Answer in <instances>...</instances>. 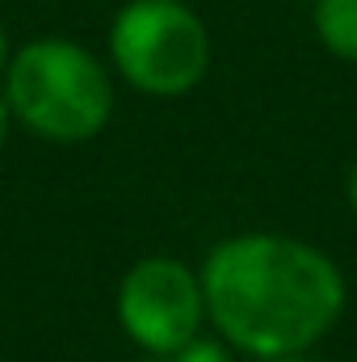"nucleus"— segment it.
<instances>
[{
	"instance_id": "f257e3e1",
	"label": "nucleus",
	"mask_w": 357,
	"mask_h": 362,
	"mask_svg": "<svg viewBox=\"0 0 357 362\" xmlns=\"http://www.w3.org/2000/svg\"><path fill=\"white\" fill-rule=\"evenodd\" d=\"M206 325L244 358L311 354L345 316L341 266L286 232H236L202 257Z\"/></svg>"
},
{
	"instance_id": "f03ea898",
	"label": "nucleus",
	"mask_w": 357,
	"mask_h": 362,
	"mask_svg": "<svg viewBox=\"0 0 357 362\" xmlns=\"http://www.w3.org/2000/svg\"><path fill=\"white\" fill-rule=\"evenodd\" d=\"M4 101L13 122L47 144H89L114 118L109 68L76 38H34L8 55Z\"/></svg>"
},
{
	"instance_id": "7ed1b4c3",
	"label": "nucleus",
	"mask_w": 357,
	"mask_h": 362,
	"mask_svg": "<svg viewBox=\"0 0 357 362\" xmlns=\"http://www.w3.org/2000/svg\"><path fill=\"white\" fill-rule=\"evenodd\" d=\"M109 64L143 97H185L206 81L210 30L185 0H126L109 21Z\"/></svg>"
},
{
	"instance_id": "20e7f679",
	"label": "nucleus",
	"mask_w": 357,
	"mask_h": 362,
	"mask_svg": "<svg viewBox=\"0 0 357 362\" xmlns=\"http://www.w3.org/2000/svg\"><path fill=\"white\" fill-rule=\"evenodd\" d=\"M114 316L131 346H139L143 354L169 358L185 341L206 333L202 274H198V266L169 257V253L139 257L118 278Z\"/></svg>"
},
{
	"instance_id": "39448f33",
	"label": "nucleus",
	"mask_w": 357,
	"mask_h": 362,
	"mask_svg": "<svg viewBox=\"0 0 357 362\" xmlns=\"http://www.w3.org/2000/svg\"><path fill=\"white\" fill-rule=\"evenodd\" d=\"M311 25L328 55L357 64V0H315Z\"/></svg>"
},
{
	"instance_id": "423d86ee",
	"label": "nucleus",
	"mask_w": 357,
	"mask_h": 362,
	"mask_svg": "<svg viewBox=\"0 0 357 362\" xmlns=\"http://www.w3.org/2000/svg\"><path fill=\"white\" fill-rule=\"evenodd\" d=\"M169 362H236V350L219 337V333H198L193 341H185Z\"/></svg>"
},
{
	"instance_id": "0eeeda50",
	"label": "nucleus",
	"mask_w": 357,
	"mask_h": 362,
	"mask_svg": "<svg viewBox=\"0 0 357 362\" xmlns=\"http://www.w3.org/2000/svg\"><path fill=\"white\" fill-rule=\"evenodd\" d=\"M8 127H13V114H8V101H4V93H0V148H4V139H8Z\"/></svg>"
},
{
	"instance_id": "6e6552de",
	"label": "nucleus",
	"mask_w": 357,
	"mask_h": 362,
	"mask_svg": "<svg viewBox=\"0 0 357 362\" xmlns=\"http://www.w3.org/2000/svg\"><path fill=\"white\" fill-rule=\"evenodd\" d=\"M345 198H349V211L357 215V160H353V169H349V185H345Z\"/></svg>"
},
{
	"instance_id": "1a4fd4ad",
	"label": "nucleus",
	"mask_w": 357,
	"mask_h": 362,
	"mask_svg": "<svg viewBox=\"0 0 357 362\" xmlns=\"http://www.w3.org/2000/svg\"><path fill=\"white\" fill-rule=\"evenodd\" d=\"M8 34H4V25H0V76H4V68H8Z\"/></svg>"
},
{
	"instance_id": "9d476101",
	"label": "nucleus",
	"mask_w": 357,
	"mask_h": 362,
	"mask_svg": "<svg viewBox=\"0 0 357 362\" xmlns=\"http://www.w3.org/2000/svg\"><path fill=\"white\" fill-rule=\"evenodd\" d=\"M265 362H315L311 354H294V358H265Z\"/></svg>"
},
{
	"instance_id": "9b49d317",
	"label": "nucleus",
	"mask_w": 357,
	"mask_h": 362,
	"mask_svg": "<svg viewBox=\"0 0 357 362\" xmlns=\"http://www.w3.org/2000/svg\"><path fill=\"white\" fill-rule=\"evenodd\" d=\"M131 362H169V358H156V354H139V358H131Z\"/></svg>"
}]
</instances>
